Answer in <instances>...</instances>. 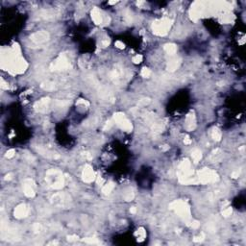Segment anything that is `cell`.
Instances as JSON below:
<instances>
[{
    "instance_id": "8",
    "label": "cell",
    "mask_w": 246,
    "mask_h": 246,
    "mask_svg": "<svg viewBox=\"0 0 246 246\" xmlns=\"http://www.w3.org/2000/svg\"><path fill=\"white\" fill-rule=\"evenodd\" d=\"M49 39V34L46 31H39L31 35L30 39L32 41L36 42V43H42V42L46 41Z\"/></svg>"
},
{
    "instance_id": "19",
    "label": "cell",
    "mask_w": 246,
    "mask_h": 246,
    "mask_svg": "<svg viewBox=\"0 0 246 246\" xmlns=\"http://www.w3.org/2000/svg\"><path fill=\"white\" fill-rule=\"evenodd\" d=\"M136 235L137 237V240H139V241H142V240L145 239V237H146V233H145L143 228H139L137 231Z\"/></svg>"
},
{
    "instance_id": "17",
    "label": "cell",
    "mask_w": 246,
    "mask_h": 246,
    "mask_svg": "<svg viewBox=\"0 0 246 246\" xmlns=\"http://www.w3.org/2000/svg\"><path fill=\"white\" fill-rule=\"evenodd\" d=\"M179 65H180V60L175 59V60L171 61V62L168 63V70L174 71L175 69H177V68H178Z\"/></svg>"
},
{
    "instance_id": "16",
    "label": "cell",
    "mask_w": 246,
    "mask_h": 246,
    "mask_svg": "<svg viewBox=\"0 0 246 246\" xmlns=\"http://www.w3.org/2000/svg\"><path fill=\"white\" fill-rule=\"evenodd\" d=\"M165 50L166 53H168V54L173 55V54H175L176 51H177V47H176L175 44L169 43V44H166V45L165 46Z\"/></svg>"
},
{
    "instance_id": "9",
    "label": "cell",
    "mask_w": 246,
    "mask_h": 246,
    "mask_svg": "<svg viewBox=\"0 0 246 246\" xmlns=\"http://www.w3.org/2000/svg\"><path fill=\"white\" fill-rule=\"evenodd\" d=\"M95 179V173L91 165H86L83 171V180L86 183H91Z\"/></svg>"
},
{
    "instance_id": "4",
    "label": "cell",
    "mask_w": 246,
    "mask_h": 246,
    "mask_svg": "<svg viewBox=\"0 0 246 246\" xmlns=\"http://www.w3.org/2000/svg\"><path fill=\"white\" fill-rule=\"evenodd\" d=\"M170 206H171V209L175 210L176 213H178V215L180 216H182L184 219L187 220V219L190 218L189 207L186 203L182 202V201H175V202H173Z\"/></svg>"
},
{
    "instance_id": "6",
    "label": "cell",
    "mask_w": 246,
    "mask_h": 246,
    "mask_svg": "<svg viewBox=\"0 0 246 246\" xmlns=\"http://www.w3.org/2000/svg\"><path fill=\"white\" fill-rule=\"evenodd\" d=\"M52 202L58 207H67L70 202V197L65 193H57L52 197Z\"/></svg>"
},
{
    "instance_id": "14",
    "label": "cell",
    "mask_w": 246,
    "mask_h": 246,
    "mask_svg": "<svg viewBox=\"0 0 246 246\" xmlns=\"http://www.w3.org/2000/svg\"><path fill=\"white\" fill-rule=\"evenodd\" d=\"M91 17H92V19H93V21L96 23V24H101V23L103 22V17L101 15L100 11L97 9V8H95V9L92 10Z\"/></svg>"
},
{
    "instance_id": "33",
    "label": "cell",
    "mask_w": 246,
    "mask_h": 246,
    "mask_svg": "<svg viewBox=\"0 0 246 246\" xmlns=\"http://www.w3.org/2000/svg\"><path fill=\"white\" fill-rule=\"evenodd\" d=\"M184 142H185V144H190L191 143V139H190L189 137H187L186 139H184Z\"/></svg>"
},
{
    "instance_id": "27",
    "label": "cell",
    "mask_w": 246,
    "mask_h": 246,
    "mask_svg": "<svg viewBox=\"0 0 246 246\" xmlns=\"http://www.w3.org/2000/svg\"><path fill=\"white\" fill-rule=\"evenodd\" d=\"M149 102H150V100L148 98H143V99H141L139 101V106H146Z\"/></svg>"
},
{
    "instance_id": "5",
    "label": "cell",
    "mask_w": 246,
    "mask_h": 246,
    "mask_svg": "<svg viewBox=\"0 0 246 246\" xmlns=\"http://www.w3.org/2000/svg\"><path fill=\"white\" fill-rule=\"evenodd\" d=\"M113 118H115V121L116 122V124H117L122 130L130 131L132 129V125H131L130 121L127 119L126 116L124 115L123 113H115V116H113Z\"/></svg>"
},
{
    "instance_id": "25",
    "label": "cell",
    "mask_w": 246,
    "mask_h": 246,
    "mask_svg": "<svg viewBox=\"0 0 246 246\" xmlns=\"http://www.w3.org/2000/svg\"><path fill=\"white\" fill-rule=\"evenodd\" d=\"M231 213H232V208H227L222 211V215H223V216H225V217L230 216L231 215Z\"/></svg>"
},
{
    "instance_id": "7",
    "label": "cell",
    "mask_w": 246,
    "mask_h": 246,
    "mask_svg": "<svg viewBox=\"0 0 246 246\" xmlns=\"http://www.w3.org/2000/svg\"><path fill=\"white\" fill-rule=\"evenodd\" d=\"M52 67L54 68V70H62V69H65V68L69 67V62H68L67 56H65V55H61V56L53 63Z\"/></svg>"
},
{
    "instance_id": "12",
    "label": "cell",
    "mask_w": 246,
    "mask_h": 246,
    "mask_svg": "<svg viewBox=\"0 0 246 246\" xmlns=\"http://www.w3.org/2000/svg\"><path fill=\"white\" fill-rule=\"evenodd\" d=\"M24 194L27 197L35 196V190H34V185L32 180H26L24 182Z\"/></svg>"
},
{
    "instance_id": "3",
    "label": "cell",
    "mask_w": 246,
    "mask_h": 246,
    "mask_svg": "<svg viewBox=\"0 0 246 246\" xmlns=\"http://www.w3.org/2000/svg\"><path fill=\"white\" fill-rule=\"evenodd\" d=\"M171 21L165 18V19L159 20L153 24V32L158 36H165L167 34V32L170 28Z\"/></svg>"
},
{
    "instance_id": "22",
    "label": "cell",
    "mask_w": 246,
    "mask_h": 246,
    "mask_svg": "<svg viewBox=\"0 0 246 246\" xmlns=\"http://www.w3.org/2000/svg\"><path fill=\"white\" fill-rule=\"evenodd\" d=\"M124 198H125V200L127 201H130L134 198V192L133 190H132L131 189H129L127 191L124 193Z\"/></svg>"
},
{
    "instance_id": "30",
    "label": "cell",
    "mask_w": 246,
    "mask_h": 246,
    "mask_svg": "<svg viewBox=\"0 0 246 246\" xmlns=\"http://www.w3.org/2000/svg\"><path fill=\"white\" fill-rule=\"evenodd\" d=\"M14 155H15V150H14V149H11V150H9V151L7 152L6 157H7V158H12V157H14Z\"/></svg>"
},
{
    "instance_id": "32",
    "label": "cell",
    "mask_w": 246,
    "mask_h": 246,
    "mask_svg": "<svg viewBox=\"0 0 246 246\" xmlns=\"http://www.w3.org/2000/svg\"><path fill=\"white\" fill-rule=\"evenodd\" d=\"M67 239L69 241H74V240H77L78 239V237L77 236H69L67 237Z\"/></svg>"
},
{
    "instance_id": "21",
    "label": "cell",
    "mask_w": 246,
    "mask_h": 246,
    "mask_svg": "<svg viewBox=\"0 0 246 246\" xmlns=\"http://www.w3.org/2000/svg\"><path fill=\"white\" fill-rule=\"evenodd\" d=\"M221 151L219 149H216L215 150V151L213 152V154H211V160H213L215 162V161H218L219 159L221 158Z\"/></svg>"
},
{
    "instance_id": "20",
    "label": "cell",
    "mask_w": 246,
    "mask_h": 246,
    "mask_svg": "<svg viewBox=\"0 0 246 246\" xmlns=\"http://www.w3.org/2000/svg\"><path fill=\"white\" fill-rule=\"evenodd\" d=\"M211 137H213V139H215V141H218L221 139V137H222V134L220 130H218L217 128H215L213 131V133H211Z\"/></svg>"
},
{
    "instance_id": "29",
    "label": "cell",
    "mask_w": 246,
    "mask_h": 246,
    "mask_svg": "<svg viewBox=\"0 0 246 246\" xmlns=\"http://www.w3.org/2000/svg\"><path fill=\"white\" fill-rule=\"evenodd\" d=\"M77 104H78V105L87 106V107H88V106H89V103L88 101H87V100H83V99L78 100V101H77Z\"/></svg>"
},
{
    "instance_id": "18",
    "label": "cell",
    "mask_w": 246,
    "mask_h": 246,
    "mask_svg": "<svg viewBox=\"0 0 246 246\" xmlns=\"http://www.w3.org/2000/svg\"><path fill=\"white\" fill-rule=\"evenodd\" d=\"M113 187H115V186H113V183H108V184L104 185V187H103V189H102L103 193H104V194L111 193V192H112V190L113 189Z\"/></svg>"
},
{
    "instance_id": "23",
    "label": "cell",
    "mask_w": 246,
    "mask_h": 246,
    "mask_svg": "<svg viewBox=\"0 0 246 246\" xmlns=\"http://www.w3.org/2000/svg\"><path fill=\"white\" fill-rule=\"evenodd\" d=\"M85 242L87 243H89V244H100V242L98 239H95V237H87V239H84Z\"/></svg>"
},
{
    "instance_id": "28",
    "label": "cell",
    "mask_w": 246,
    "mask_h": 246,
    "mask_svg": "<svg viewBox=\"0 0 246 246\" xmlns=\"http://www.w3.org/2000/svg\"><path fill=\"white\" fill-rule=\"evenodd\" d=\"M115 47H117V48H119V49H123L124 47H125V45H124V43H123L122 41H115Z\"/></svg>"
},
{
    "instance_id": "13",
    "label": "cell",
    "mask_w": 246,
    "mask_h": 246,
    "mask_svg": "<svg viewBox=\"0 0 246 246\" xmlns=\"http://www.w3.org/2000/svg\"><path fill=\"white\" fill-rule=\"evenodd\" d=\"M195 126H196L195 116L193 113H189V115H187V118H186V129L187 131H192V130H194Z\"/></svg>"
},
{
    "instance_id": "26",
    "label": "cell",
    "mask_w": 246,
    "mask_h": 246,
    "mask_svg": "<svg viewBox=\"0 0 246 246\" xmlns=\"http://www.w3.org/2000/svg\"><path fill=\"white\" fill-rule=\"evenodd\" d=\"M132 61H133L135 63H139L142 61V56L141 55H136V56L132 59Z\"/></svg>"
},
{
    "instance_id": "2",
    "label": "cell",
    "mask_w": 246,
    "mask_h": 246,
    "mask_svg": "<svg viewBox=\"0 0 246 246\" xmlns=\"http://www.w3.org/2000/svg\"><path fill=\"white\" fill-rule=\"evenodd\" d=\"M218 177L215 171L211 170V169L204 168L198 172V181L202 184H209V183H215L217 181Z\"/></svg>"
},
{
    "instance_id": "10",
    "label": "cell",
    "mask_w": 246,
    "mask_h": 246,
    "mask_svg": "<svg viewBox=\"0 0 246 246\" xmlns=\"http://www.w3.org/2000/svg\"><path fill=\"white\" fill-rule=\"evenodd\" d=\"M50 107V99L49 98H43L39 100V102H37L35 105L36 110L39 113H45Z\"/></svg>"
},
{
    "instance_id": "34",
    "label": "cell",
    "mask_w": 246,
    "mask_h": 246,
    "mask_svg": "<svg viewBox=\"0 0 246 246\" xmlns=\"http://www.w3.org/2000/svg\"><path fill=\"white\" fill-rule=\"evenodd\" d=\"M203 237H195L194 239H193V241H195V242H199V241H202L203 240V239H202Z\"/></svg>"
},
{
    "instance_id": "24",
    "label": "cell",
    "mask_w": 246,
    "mask_h": 246,
    "mask_svg": "<svg viewBox=\"0 0 246 246\" xmlns=\"http://www.w3.org/2000/svg\"><path fill=\"white\" fill-rule=\"evenodd\" d=\"M150 75H151V70L148 69V68L144 67L143 69L141 70V76H142V77H144V78H148Z\"/></svg>"
},
{
    "instance_id": "1",
    "label": "cell",
    "mask_w": 246,
    "mask_h": 246,
    "mask_svg": "<svg viewBox=\"0 0 246 246\" xmlns=\"http://www.w3.org/2000/svg\"><path fill=\"white\" fill-rule=\"evenodd\" d=\"M46 181L49 186L55 189H60L63 187L65 179L63 177V173L57 169H50L46 172Z\"/></svg>"
},
{
    "instance_id": "15",
    "label": "cell",
    "mask_w": 246,
    "mask_h": 246,
    "mask_svg": "<svg viewBox=\"0 0 246 246\" xmlns=\"http://www.w3.org/2000/svg\"><path fill=\"white\" fill-rule=\"evenodd\" d=\"M191 156H192V161H193V163H197L201 160V158H202V153H201L199 149H194L191 153Z\"/></svg>"
},
{
    "instance_id": "31",
    "label": "cell",
    "mask_w": 246,
    "mask_h": 246,
    "mask_svg": "<svg viewBox=\"0 0 246 246\" xmlns=\"http://www.w3.org/2000/svg\"><path fill=\"white\" fill-rule=\"evenodd\" d=\"M199 222L198 221H193V222H191V224H190V226H191V228L192 229H196V228H198V227H199Z\"/></svg>"
},
{
    "instance_id": "11",
    "label": "cell",
    "mask_w": 246,
    "mask_h": 246,
    "mask_svg": "<svg viewBox=\"0 0 246 246\" xmlns=\"http://www.w3.org/2000/svg\"><path fill=\"white\" fill-rule=\"evenodd\" d=\"M29 213V209L26 205L21 204L19 206H17L15 210V216L17 218H23L25 216H27Z\"/></svg>"
},
{
    "instance_id": "35",
    "label": "cell",
    "mask_w": 246,
    "mask_h": 246,
    "mask_svg": "<svg viewBox=\"0 0 246 246\" xmlns=\"http://www.w3.org/2000/svg\"><path fill=\"white\" fill-rule=\"evenodd\" d=\"M232 176L234 177V178H237V177L239 176V170H237V171H235V172H233Z\"/></svg>"
},
{
    "instance_id": "36",
    "label": "cell",
    "mask_w": 246,
    "mask_h": 246,
    "mask_svg": "<svg viewBox=\"0 0 246 246\" xmlns=\"http://www.w3.org/2000/svg\"><path fill=\"white\" fill-rule=\"evenodd\" d=\"M130 211H131V213H136V211H137V209H136V208H131Z\"/></svg>"
}]
</instances>
